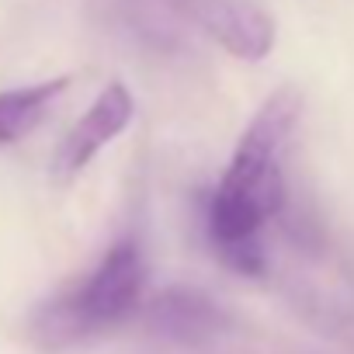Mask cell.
<instances>
[{
  "label": "cell",
  "mask_w": 354,
  "mask_h": 354,
  "mask_svg": "<svg viewBox=\"0 0 354 354\" xmlns=\"http://www.w3.org/2000/svg\"><path fill=\"white\" fill-rule=\"evenodd\" d=\"M302 118V91L295 84L278 87L243 129L236 153L219 188L205 205V233L216 257L236 274H264V226L285 212L281 153Z\"/></svg>",
  "instance_id": "6da1fadb"
},
{
  "label": "cell",
  "mask_w": 354,
  "mask_h": 354,
  "mask_svg": "<svg viewBox=\"0 0 354 354\" xmlns=\"http://www.w3.org/2000/svg\"><path fill=\"white\" fill-rule=\"evenodd\" d=\"M146 261L136 240H118L97 268L32 316V340L46 354H63L115 333L142 309Z\"/></svg>",
  "instance_id": "7a4b0ae2"
},
{
  "label": "cell",
  "mask_w": 354,
  "mask_h": 354,
  "mask_svg": "<svg viewBox=\"0 0 354 354\" xmlns=\"http://www.w3.org/2000/svg\"><path fill=\"white\" fill-rule=\"evenodd\" d=\"M136 115V101L129 94L125 84H108L94 104L73 122V129L63 136L59 149H56V160H53V174L56 181H73V177L115 139L129 129Z\"/></svg>",
  "instance_id": "3957f363"
},
{
  "label": "cell",
  "mask_w": 354,
  "mask_h": 354,
  "mask_svg": "<svg viewBox=\"0 0 354 354\" xmlns=\"http://www.w3.org/2000/svg\"><path fill=\"white\" fill-rule=\"evenodd\" d=\"M181 11L236 59L257 63L274 49V18L257 0H181Z\"/></svg>",
  "instance_id": "277c9868"
},
{
  "label": "cell",
  "mask_w": 354,
  "mask_h": 354,
  "mask_svg": "<svg viewBox=\"0 0 354 354\" xmlns=\"http://www.w3.org/2000/svg\"><path fill=\"white\" fill-rule=\"evenodd\" d=\"M142 323L163 340L195 347V344H205V340L223 333L226 313L205 292L177 285V288H167L146 302Z\"/></svg>",
  "instance_id": "5b68a950"
},
{
  "label": "cell",
  "mask_w": 354,
  "mask_h": 354,
  "mask_svg": "<svg viewBox=\"0 0 354 354\" xmlns=\"http://www.w3.org/2000/svg\"><path fill=\"white\" fill-rule=\"evenodd\" d=\"M66 87H70V77L0 91V146H11V142L25 139L46 118V111L56 104V97Z\"/></svg>",
  "instance_id": "8992f818"
},
{
  "label": "cell",
  "mask_w": 354,
  "mask_h": 354,
  "mask_svg": "<svg viewBox=\"0 0 354 354\" xmlns=\"http://www.w3.org/2000/svg\"><path fill=\"white\" fill-rule=\"evenodd\" d=\"M170 4H174V8H181V0H170Z\"/></svg>",
  "instance_id": "52a82bcc"
}]
</instances>
